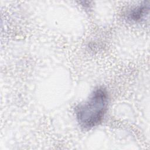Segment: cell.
Returning a JSON list of instances; mask_svg holds the SVG:
<instances>
[{
    "label": "cell",
    "instance_id": "1",
    "mask_svg": "<svg viewBox=\"0 0 150 150\" xmlns=\"http://www.w3.org/2000/svg\"><path fill=\"white\" fill-rule=\"evenodd\" d=\"M108 94L105 88H96L84 103L75 108L77 120L79 125L86 129H90L103 121L108 104Z\"/></svg>",
    "mask_w": 150,
    "mask_h": 150
},
{
    "label": "cell",
    "instance_id": "2",
    "mask_svg": "<svg viewBox=\"0 0 150 150\" xmlns=\"http://www.w3.org/2000/svg\"><path fill=\"white\" fill-rule=\"evenodd\" d=\"M149 5L148 2H144L140 5L131 8L127 13V19L132 22H140L148 15Z\"/></svg>",
    "mask_w": 150,
    "mask_h": 150
}]
</instances>
